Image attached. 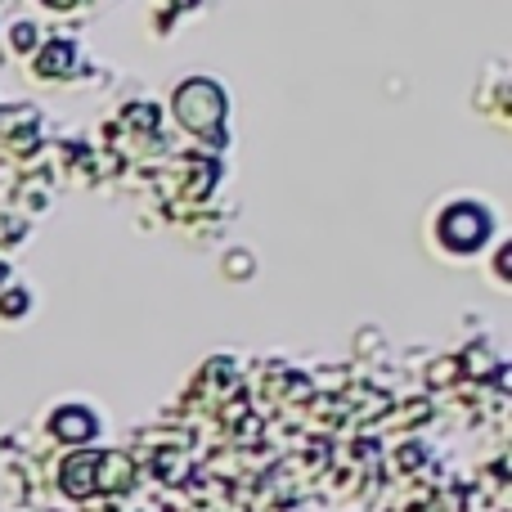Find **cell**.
I'll return each instance as SVG.
<instances>
[{"mask_svg": "<svg viewBox=\"0 0 512 512\" xmlns=\"http://www.w3.org/2000/svg\"><path fill=\"white\" fill-rule=\"evenodd\" d=\"M436 234H441V243L450 252H477V248H486V239L495 234V221H490V212L477 203H454L450 212L436 221Z\"/></svg>", "mask_w": 512, "mask_h": 512, "instance_id": "6da1fadb", "label": "cell"}]
</instances>
